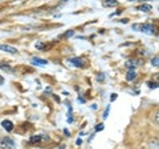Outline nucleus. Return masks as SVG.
I'll return each mask as SVG.
<instances>
[{
  "label": "nucleus",
  "instance_id": "nucleus-1",
  "mask_svg": "<svg viewBox=\"0 0 159 149\" xmlns=\"http://www.w3.org/2000/svg\"><path fill=\"white\" fill-rule=\"evenodd\" d=\"M133 29L134 31H139V32H145L148 35L155 33V27L151 26V24H133Z\"/></svg>",
  "mask_w": 159,
  "mask_h": 149
},
{
  "label": "nucleus",
  "instance_id": "nucleus-2",
  "mask_svg": "<svg viewBox=\"0 0 159 149\" xmlns=\"http://www.w3.org/2000/svg\"><path fill=\"white\" fill-rule=\"evenodd\" d=\"M0 49H2V51H6V52H9V53H12V55H15V53L17 52L16 48H13L11 46H4V44H0Z\"/></svg>",
  "mask_w": 159,
  "mask_h": 149
},
{
  "label": "nucleus",
  "instance_id": "nucleus-3",
  "mask_svg": "<svg viewBox=\"0 0 159 149\" xmlns=\"http://www.w3.org/2000/svg\"><path fill=\"white\" fill-rule=\"evenodd\" d=\"M32 63L36 64V65H40V67H45L47 64H48L47 60H44V59H39V57H33L32 59Z\"/></svg>",
  "mask_w": 159,
  "mask_h": 149
},
{
  "label": "nucleus",
  "instance_id": "nucleus-4",
  "mask_svg": "<svg viewBox=\"0 0 159 149\" xmlns=\"http://www.w3.org/2000/svg\"><path fill=\"white\" fill-rule=\"evenodd\" d=\"M2 125H3V128L6 129L7 132H11L12 129H13V123L9 121V120H4V121L2 123Z\"/></svg>",
  "mask_w": 159,
  "mask_h": 149
},
{
  "label": "nucleus",
  "instance_id": "nucleus-5",
  "mask_svg": "<svg viewBox=\"0 0 159 149\" xmlns=\"http://www.w3.org/2000/svg\"><path fill=\"white\" fill-rule=\"evenodd\" d=\"M70 63L73 64L74 67H84V65H85V64H84V60H82V59H80V57H74V59H72Z\"/></svg>",
  "mask_w": 159,
  "mask_h": 149
},
{
  "label": "nucleus",
  "instance_id": "nucleus-6",
  "mask_svg": "<svg viewBox=\"0 0 159 149\" xmlns=\"http://www.w3.org/2000/svg\"><path fill=\"white\" fill-rule=\"evenodd\" d=\"M102 6L103 7H116V6H118V2L117 0H103Z\"/></svg>",
  "mask_w": 159,
  "mask_h": 149
},
{
  "label": "nucleus",
  "instance_id": "nucleus-7",
  "mask_svg": "<svg viewBox=\"0 0 159 149\" xmlns=\"http://www.w3.org/2000/svg\"><path fill=\"white\" fill-rule=\"evenodd\" d=\"M135 77H137V73L134 69H130L127 73H126V80L127 81H133V80H135Z\"/></svg>",
  "mask_w": 159,
  "mask_h": 149
},
{
  "label": "nucleus",
  "instance_id": "nucleus-8",
  "mask_svg": "<svg viewBox=\"0 0 159 149\" xmlns=\"http://www.w3.org/2000/svg\"><path fill=\"white\" fill-rule=\"evenodd\" d=\"M0 144H2L3 147H9V148H12L15 145V142L11 140V138H4V140H2Z\"/></svg>",
  "mask_w": 159,
  "mask_h": 149
},
{
  "label": "nucleus",
  "instance_id": "nucleus-9",
  "mask_svg": "<svg viewBox=\"0 0 159 149\" xmlns=\"http://www.w3.org/2000/svg\"><path fill=\"white\" fill-rule=\"evenodd\" d=\"M137 9H139V11H142V12H150L152 9V7L148 6V4H142V6H139Z\"/></svg>",
  "mask_w": 159,
  "mask_h": 149
},
{
  "label": "nucleus",
  "instance_id": "nucleus-10",
  "mask_svg": "<svg viewBox=\"0 0 159 149\" xmlns=\"http://www.w3.org/2000/svg\"><path fill=\"white\" fill-rule=\"evenodd\" d=\"M0 68L3 69V71H7V72H9V73H12V71L13 69L9 67V65H7V64H2V65H0Z\"/></svg>",
  "mask_w": 159,
  "mask_h": 149
},
{
  "label": "nucleus",
  "instance_id": "nucleus-11",
  "mask_svg": "<svg viewBox=\"0 0 159 149\" xmlns=\"http://www.w3.org/2000/svg\"><path fill=\"white\" fill-rule=\"evenodd\" d=\"M137 64H135V61H131V60H129L127 63H126V67H129V68H133L134 69V67H135Z\"/></svg>",
  "mask_w": 159,
  "mask_h": 149
},
{
  "label": "nucleus",
  "instance_id": "nucleus-12",
  "mask_svg": "<svg viewBox=\"0 0 159 149\" xmlns=\"http://www.w3.org/2000/svg\"><path fill=\"white\" fill-rule=\"evenodd\" d=\"M158 61H159V57H158V56H155V57H154L152 60H151V64H152L154 67H158Z\"/></svg>",
  "mask_w": 159,
  "mask_h": 149
},
{
  "label": "nucleus",
  "instance_id": "nucleus-13",
  "mask_svg": "<svg viewBox=\"0 0 159 149\" xmlns=\"http://www.w3.org/2000/svg\"><path fill=\"white\" fill-rule=\"evenodd\" d=\"M41 138H40V136H33L32 138H31V142H36V141H40Z\"/></svg>",
  "mask_w": 159,
  "mask_h": 149
},
{
  "label": "nucleus",
  "instance_id": "nucleus-14",
  "mask_svg": "<svg viewBox=\"0 0 159 149\" xmlns=\"http://www.w3.org/2000/svg\"><path fill=\"white\" fill-rule=\"evenodd\" d=\"M102 129H103V124H98V125L96 127V131L98 132V131H102Z\"/></svg>",
  "mask_w": 159,
  "mask_h": 149
},
{
  "label": "nucleus",
  "instance_id": "nucleus-15",
  "mask_svg": "<svg viewBox=\"0 0 159 149\" xmlns=\"http://www.w3.org/2000/svg\"><path fill=\"white\" fill-rule=\"evenodd\" d=\"M116 100H117V93H113L110 96V101H116Z\"/></svg>",
  "mask_w": 159,
  "mask_h": 149
},
{
  "label": "nucleus",
  "instance_id": "nucleus-16",
  "mask_svg": "<svg viewBox=\"0 0 159 149\" xmlns=\"http://www.w3.org/2000/svg\"><path fill=\"white\" fill-rule=\"evenodd\" d=\"M148 87H150V88H158V85L155 83H148Z\"/></svg>",
  "mask_w": 159,
  "mask_h": 149
},
{
  "label": "nucleus",
  "instance_id": "nucleus-17",
  "mask_svg": "<svg viewBox=\"0 0 159 149\" xmlns=\"http://www.w3.org/2000/svg\"><path fill=\"white\" fill-rule=\"evenodd\" d=\"M109 109H110V108L107 107V108H106V111H105V113H103V117H105V118H106V117H107V115H109Z\"/></svg>",
  "mask_w": 159,
  "mask_h": 149
},
{
  "label": "nucleus",
  "instance_id": "nucleus-18",
  "mask_svg": "<svg viewBox=\"0 0 159 149\" xmlns=\"http://www.w3.org/2000/svg\"><path fill=\"white\" fill-rule=\"evenodd\" d=\"M73 33H74V32H73V31H70V32H68V33L65 35V36H66V37H70V36H73Z\"/></svg>",
  "mask_w": 159,
  "mask_h": 149
},
{
  "label": "nucleus",
  "instance_id": "nucleus-19",
  "mask_svg": "<svg viewBox=\"0 0 159 149\" xmlns=\"http://www.w3.org/2000/svg\"><path fill=\"white\" fill-rule=\"evenodd\" d=\"M76 142H77V145H81V142H82V140H81V138H78V140H77Z\"/></svg>",
  "mask_w": 159,
  "mask_h": 149
},
{
  "label": "nucleus",
  "instance_id": "nucleus-20",
  "mask_svg": "<svg viewBox=\"0 0 159 149\" xmlns=\"http://www.w3.org/2000/svg\"><path fill=\"white\" fill-rule=\"evenodd\" d=\"M2 84H4V79H3L2 76H0V85H2Z\"/></svg>",
  "mask_w": 159,
  "mask_h": 149
},
{
  "label": "nucleus",
  "instance_id": "nucleus-21",
  "mask_svg": "<svg viewBox=\"0 0 159 149\" xmlns=\"http://www.w3.org/2000/svg\"><path fill=\"white\" fill-rule=\"evenodd\" d=\"M98 80H103V74H99V76H98Z\"/></svg>",
  "mask_w": 159,
  "mask_h": 149
},
{
  "label": "nucleus",
  "instance_id": "nucleus-22",
  "mask_svg": "<svg viewBox=\"0 0 159 149\" xmlns=\"http://www.w3.org/2000/svg\"><path fill=\"white\" fill-rule=\"evenodd\" d=\"M129 2H146V0H129Z\"/></svg>",
  "mask_w": 159,
  "mask_h": 149
},
{
  "label": "nucleus",
  "instance_id": "nucleus-23",
  "mask_svg": "<svg viewBox=\"0 0 159 149\" xmlns=\"http://www.w3.org/2000/svg\"><path fill=\"white\" fill-rule=\"evenodd\" d=\"M36 47H37V48H43L44 46H43V44H36Z\"/></svg>",
  "mask_w": 159,
  "mask_h": 149
},
{
  "label": "nucleus",
  "instance_id": "nucleus-24",
  "mask_svg": "<svg viewBox=\"0 0 159 149\" xmlns=\"http://www.w3.org/2000/svg\"><path fill=\"white\" fill-rule=\"evenodd\" d=\"M61 2H69V0H61Z\"/></svg>",
  "mask_w": 159,
  "mask_h": 149
}]
</instances>
